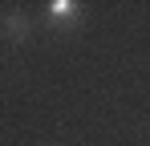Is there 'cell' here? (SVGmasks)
<instances>
[{"mask_svg":"<svg viewBox=\"0 0 150 146\" xmlns=\"http://www.w3.org/2000/svg\"><path fill=\"white\" fill-rule=\"evenodd\" d=\"M41 21L53 33H77L85 24V4L81 0H45L41 4Z\"/></svg>","mask_w":150,"mask_h":146,"instance_id":"cell-1","label":"cell"},{"mask_svg":"<svg viewBox=\"0 0 150 146\" xmlns=\"http://www.w3.org/2000/svg\"><path fill=\"white\" fill-rule=\"evenodd\" d=\"M0 33H4V41H8L12 49L28 45V41H33V16H28L25 8H12V12L0 16Z\"/></svg>","mask_w":150,"mask_h":146,"instance_id":"cell-2","label":"cell"}]
</instances>
